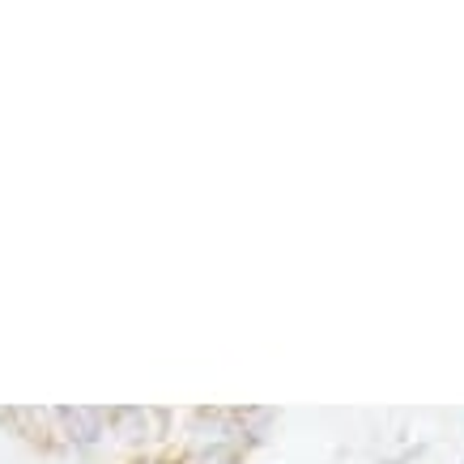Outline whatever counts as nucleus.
Masks as SVG:
<instances>
[{
    "label": "nucleus",
    "instance_id": "nucleus-1",
    "mask_svg": "<svg viewBox=\"0 0 464 464\" xmlns=\"http://www.w3.org/2000/svg\"><path fill=\"white\" fill-rule=\"evenodd\" d=\"M56 422H60V435L69 439V443H94V439L107 430L111 413L77 405V409H56Z\"/></svg>",
    "mask_w": 464,
    "mask_h": 464
},
{
    "label": "nucleus",
    "instance_id": "nucleus-2",
    "mask_svg": "<svg viewBox=\"0 0 464 464\" xmlns=\"http://www.w3.org/2000/svg\"><path fill=\"white\" fill-rule=\"evenodd\" d=\"M188 464H243V448L239 443H222V448H205V451H192Z\"/></svg>",
    "mask_w": 464,
    "mask_h": 464
},
{
    "label": "nucleus",
    "instance_id": "nucleus-3",
    "mask_svg": "<svg viewBox=\"0 0 464 464\" xmlns=\"http://www.w3.org/2000/svg\"><path fill=\"white\" fill-rule=\"evenodd\" d=\"M418 451H422V448H413V451H401V456H392V460H383V464H409V460H418Z\"/></svg>",
    "mask_w": 464,
    "mask_h": 464
},
{
    "label": "nucleus",
    "instance_id": "nucleus-4",
    "mask_svg": "<svg viewBox=\"0 0 464 464\" xmlns=\"http://www.w3.org/2000/svg\"><path fill=\"white\" fill-rule=\"evenodd\" d=\"M141 464H170V460H141Z\"/></svg>",
    "mask_w": 464,
    "mask_h": 464
}]
</instances>
